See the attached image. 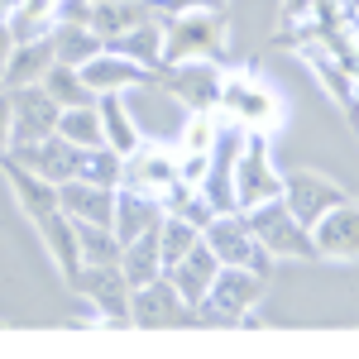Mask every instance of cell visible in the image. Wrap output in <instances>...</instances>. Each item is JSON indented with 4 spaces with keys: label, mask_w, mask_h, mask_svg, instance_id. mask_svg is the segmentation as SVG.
Listing matches in <instances>:
<instances>
[{
    "label": "cell",
    "mask_w": 359,
    "mask_h": 359,
    "mask_svg": "<svg viewBox=\"0 0 359 359\" xmlns=\"http://www.w3.org/2000/svg\"><path fill=\"white\" fill-rule=\"evenodd\" d=\"M216 111H221L225 120H235V125H245L249 135H273L278 125H283V96H278L259 72L235 67V72H221Z\"/></svg>",
    "instance_id": "obj_1"
},
{
    "label": "cell",
    "mask_w": 359,
    "mask_h": 359,
    "mask_svg": "<svg viewBox=\"0 0 359 359\" xmlns=\"http://www.w3.org/2000/svg\"><path fill=\"white\" fill-rule=\"evenodd\" d=\"M221 48H225L221 10H177V15H163V62H211V57H221Z\"/></svg>",
    "instance_id": "obj_2"
},
{
    "label": "cell",
    "mask_w": 359,
    "mask_h": 359,
    "mask_svg": "<svg viewBox=\"0 0 359 359\" xmlns=\"http://www.w3.org/2000/svg\"><path fill=\"white\" fill-rule=\"evenodd\" d=\"M264 302V273L221 264V273L211 283V292L196 302V321H216V326H240L254 316V306Z\"/></svg>",
    "instance_id": "obj_3"
},
{
    "label": "cell",
    "mask_w": 359,
    "mask_h": 359,
    "mask_svg": "<svg viewBox=\"0 0 359 359\" xmlns=\"http://www.w3.org/2000/svg\"><path fill=\"white\" fill-rule=\"evenodd\" d=\"M240 216H245L249 235L259 240V249H264L269 259H316V249H311V230L287 211L283 196L264 201V206H249V211H240Z\"/></svg>",
    "instance_id": "obj_4"
},
{
    "label": "cell",
    "mask_w": 359,
    "mask_h": 359,
    "mask_svg": "<svg viewBox=\"0 0 359 359\" xmlns=\"http://www.w3.org/2000/svg\"><path fill=\"white\" fill-rule=\"evenodd\" d=\"M120 96H125V106H130V115H135L139 139H154V144H177L182 120H187V106H182V101H177L163 82H154V72H149L144 82H135L130 91H120Z\"/></svg>",
    "instance_id": "obj_5"
},
{
    "label": "cell",
    "mask_w": 359,
    "mask_h": 359,
    "mask_svg": "<svg viewBox=\"0 0 359 359\" xmlns=\"http://www.w3.org/2000/svg\"><path fill=\"white\" fill-rule=\"evenodd\" d=\"M192 321H196V306L163 273L130 287V326L135 331H177V326H192Z\"/></svg>",
    "instance_id": "obj_6"
},
{
    "label": "cell",
    "mask_w": 359,
    "mask_h": 359,
    "mask_svg": "<svg viewBox=\"0 0 359 359\" xmlns=\"http://www.w3.org/2000/svg\"><path fill=\"white\" fill-rule=\"evenodd\" d=\"M230 177H235V201H240V211L283 196V172H278V163H273V154H269V139H264V135H249L245 139V149L230 158Z\"/></svg>",
    "instance_id": "obj_7"
},
{
    "label": "cell",
    "mask_w": 359,
    "mask_h": 359,
    "mask_svg": "<svg viewBox=\"0 0 359 359\" xmlns=\"http://www.w3.org/2000/svg\"><path fill=\"white\" fill-rule=\"evenodd\" d=\"M120 187H135V192L163 201L177 187V149L172 144H154V139H139L135 149L120 158Z\"/></svg>",
    "instance_id": "obj_8"
},
{
    "label": "cell",
    "mask_w": 359,
    "mask_h": 359,
    "mask_svg": "<svg viewBox=\"0 0 359 359\" xmlns=\"http://www.w3.org/2000/svg\"><path fill=\"white\" fill-rule=\"evenodd\" d=\"M57 106L53 96L43 91V86H10V154H20V149H34L39 139L57 135Z\"/></svg>",
    "instance_id": "obj_9"
},
{
    "label": "cell",
    "mask_w": 359,
    "mask_h": 359,
    "mask_svg": "<svg viewBox=\"0 0 359 359\" xmlns=\"http://www.w3.org/2000/svg\"><path fill=\"white\" fill-rule=\"evenodd\" d=\"M72 287L91 302L101 326H130V278L120 273V264H82Z\"/></svg>",
    "instance_id": "obj_10"
},
{
    "label": "cell",
    "mask_w": 359,
    "mask_h": 359,
    "mask_svg": "<svg viewBox=\"0 0 359 359\" xmlns=\"http://www.w3.org/2000/svg\"><path fill=\"white\" fill-rule=\"evenodd\" d=\"M206 249L221 259V264H235V269H254V273H269V254L259 249V240L249 235V225L240 211L230 216H211V225L201 230Z\"/></svg>",
    "instance_id": "obj_11"
},
{
    "label": "cell",
    "mask_w": 359,
    "mask_h": 359,
    "mask_svg": "<svg viewBox=\"0 0 359 359\" xmlns=\"http://www.w3.org/2000/svg\"><path fill=\"white\" fill-rule=\"evenodd\" d=\"M311 249L316 259H331V264H359V201L345 196L311 225Z\"/></svg>",
    "instance_id": "obj_12"
},
{
    "label": "cell",
    "mask_w": 359,
    "mask_h": 359,
    "mask_svg": "<svg viewBox=\"0 0 359 359\" xmlns=\"http://www.w3.org/2000/svg\"><path fill=\"white\" fill-rule=\"evenodd\" d=\"M283 201H287V211H292V216L311 230V225L321 221L331 206H340V201H345V192L335 187L326 172L297 168V172H283Z\"/></svg>",
    "instance_id": "obj_13"
},
{
    "label": "cell",
    "mask_w": 359,
    "mask_h": 359,
    "mask_svg": "<svg viewBox=\"0 0 359 359\" xmlns=\"http://www.w3.org/2000/svg\"><path fill=\"white\" fill-rule=\"evenodd\" d=\"M57 211L77 225H111L115 230V187L72 177V182L57 187Z\"/></svg>",
    "instance_id": "obj_14"
},
{
    "label": "cell",
    "mask_w": 359,
    "mask_h": 359,
    "mask_svg": "<svg viewBox=\"0 0 359 359\" xmlns=\"http://www.w3.org/2000/svg\"><path fill=\"white\" fill-rule=\"evenodd\" d=\"M163 86L187 106V111H216L221 72H216L211 62H163Z\"/></svg>",
    "instance_id": "obj_15"
},
{
    "label": "cell",
    "mask_w": 359,
    "mask_h": 359,
    "mask_svg": "<svg viewBox=\"0 0 359 359\" xmlns=\"http://www.w3.org/2000/svg\"><path fill=\"white\" fill-rule=\"evenodd\" d=\"M15 158H20L25 168H34L43 182L62 187V182L77 177V168H82V149H77L72 139H62V135H48V139H39L34 149H20Z\"/></svg>",
    "instance_id": "obj_16"
},
{
    "label": "cell",
    "mask_w": 359,
    "mask_h": 359,
    "mask_svg": "<svg viewBox=\"0 0 359 359\" xmlns=\"http://www.w3.org/2000/svg\"><path fill=\"white\" fill-rule=\"evenodd\" d=\"M216 273H221V259L206 249V240H201L196 249H187L177 264H168V269H163V278H168V283H172V287H177V292H182V297H187L192 306L201 302L206 292H211Z\"/></svg>",
    "instance_id": "obj_17"
},
{
    "label": "cell",
    "mask_w": 359,
    "mask_h": 359,
    "mask_svg": "<svg viewBox=\"0 0 359 359\" xmlns=\"http://www.w3.org/2000/svg\"><path fill=\"white\" fill-rule=\"evenodd\" d=\"M77 72H82V82H86V91H91V96H106V91H130L135 82H144V77H149V67H139V62L111 53V48H101L96 57H86Z\"/></svg>",
    "instance_id": "obj_18"
},
{
    "label": "cell",
    "mask_w": 359,
    "mask_h": 359,
    "mask_svg": "<svg viewBox=\"0 0 359 359\" xmlns=\"http://www.w3.org/2000/svg\"><path fill=\"white\" fill-rule=\"evenodd\" d=\"M163 216H168V206L158 196H144V192H135V187H115V235H120V245L135 240V235L158 230Z\"/></svg>",
    "instance_id": "obj_19"
},
{
    "label": "cell",
    "mask_w": 359,
    "mask_h": 359,
    "mask_svg": "<svg viewBox=\"0 0 359 359\" xmlns=\"http://www.w3.org/2000/svg\"><path fill=\"white\" fill-rule=\"evenodd\" d=\"M0 163H5V172H10V187H15V196H20L25 216H29L34 225L48 221V216L57 211V187H53V182H43L34 168H25L20 158H15V154H5Z\"/></svg>",
    "instance_id": "obj_20"
},
{
    "label": "cell",
    "mask_w": 359,
    "mask_h": 359,
    "mask_svg": "<svg viewBox=\"0 0 359 359\" xmlns=\"http://www.w3.org/2000/svg\"><path fill=\"white\" fill-rule=\"evenodd\" d=\"M144 20H154V0H91L86 5V25L96 29L101 43L125 34V29L144 25Z\"/></svg>",
    "instance_id": "obj_21"
},
{
    "label": "cell",
    "mask_w": 359,
    "mask_h": 359,
    "mask_svg": "<svg viewBox=\"0 0 359 359\" xmlns=\"http://www.w3.org/2000/svg\"><path fill=\"white\" fill-rule=\"evenodd\" d=\"M106 48L154 72V67L163 62V15H154V20H144V25L125 29V34H115V39H106Z\"/></svg>",
    "instance_id": "obj_22"
},
{
    "label": "cell",
    "mask_w": 359,
    "mask_h": 359,
    "mask_svg": "<svg viewBox=\"0 0 359 359\" xmlns=\"http://www.w3.org/2000/svg\"><path fill=\"white\" fill-rule=\"evenodd\" d=\"M57 62L53 53V34L48 39H29V43H15V53H10V62H5V91L10 86H34V82H43V72Z\"/></svg>",
    "instance_id": "obj_23"
},
{
    "label": "cell",
    "mask_w": 359,
    "mask_h": 359,
    "mask_svg": "<svg viewBox=\"0 0 359 359\" xmlns=\"http://www.w3.org/2000/svg\"><path fill=\"white\" fill-rule=\"evenodd\" d=\"M39 240L48 245V254H53V264H57V273L67 278H77V269H82V254H77V230H72V221L62 216V211H53L48 221H39Z\"/></svg>",
    "instance_id": "obj_24"
},
{
    "label": "cell",
    "mask_w": 359,
    "mask_h": 359,
    "mask_svg": "<svg viewBox=\"0 0 359 359\" xmlns=\"http://www.w3.org/2000/svg\"><path fill=\"white\" fill-rule=\"evenodd\" d=\"M96 111H101V130H106V144H111L115 154L125 158L130 149L139 144V125L130 106H125V96L120 91H106V96H96Z\"/></svg>",
    "instance_id": "obj_25"
},
{
    "label": "cell",
    "mask_w": 359,
    "mask_h": 359,
    "mask_svg": "<svg viewBox=\"0 0 359 359\" xmlns=\"http://www.w3.org/2000/svg\"><path fill=\"white\" fill-rule=\"evenodd\" d=\"M62 20V0H20L15 15H10V34L15 43H29V39H48Z\"/></svg>",
    "instance_id": "obj_26"
},
{
    "label": "cell",
    "mask_w": 359,
    "mask_h": 359,
    "mask_svg": "<svg viewBox=\"0 0 359 359\" xmlns=\"http://www.w3.org/2000/svg\"><path fill=\"white\" fill-rule=\"evenodd\" d=\"M120 273L130 278V287H139V283H149V278L163 273V259H158V230L135 235V240L120 245Z\"/></svg>",
    "instance_id": "obj_27"
},
{
    "label": "cell",
    "mask_w": 359,
    "mask_h": 359,
    "mask_svg": "<svg viewBox=\"0 0 359 359\" xmlns=\"http://www.w3.org/2000/svg\"><path fill=\"white\" fill-rule=\"evenodd\" d=\"M106 48L101 39H96V29L86 25V20H62V25L53 29V53L57 62H67V67H82L86 57H96Z\"/></svg>",
    "instance_id": "obj_28"
},
{
    "label": "cell",
    "mask_w": 359,
    "mask_h": 359,
    "mask_svg": "<svg viewBox=\"0 0 359 359\" xmlns=\"http://www.w3.org/2000/svg\"><path fill=\"white\" fill-rule=\"evenodd\" d=\"M57 135L72 139L77 149H96V144H106V130H101V111H96V101H86V106H67V111L57 115Z\"/></svg>",
    "instance_id": "obj_29"
},
{
    "label": "cell",
    "mask_w": 359,
    "mask_h": 359,
    "mask_svg": "<svg viewBox=\"0 0 359 359\" xmlns=\"http://www.w3.org/2000/svg\"><path fill=\"white\" fill-rule=\"evenodd\" d=\"M196 245H201V230H196L187 216H172V211H168L163 225H158V259H163V269L177 264V259H182L187 249H196Z\"/></svg>",
    "instance_id": "obj_30"
},
{
    "label": "cell",
    "mask_w": 359,
    "mask_h": 359,
    "mask_svg": "<svg viewBox=\"0 0 359 359\" xmlns=\"http://www.w3.org/2000/svg\"><path fill=\"white\" fill-rule=\"evenodd\" d=\"M39 86H43L48 96H53L62 111H67V106H86V101H96V96L86 91L82 72H77V67H67V62H53V67L43 72V82H39Z\"/></svg>",
    "instance_id": "obj_31"
},
{
    "label": "cell",
    "mask_w": 359,
    "mask_h": 359,
    "mask_svg": "<svg viewBox=\"0 0 359 359\" xmlns=\"http://www.w3.org/2000/svg\"><path fill=\"white\" fill-rule=\"evenodd\" d=\"M77 254H82V264H120V235H115L111 225H77Z\"/></svg>",
    "instance_id": "obj_32"
},
{
    "label": "cell",
    "mask_w": 359,
    "mask_h": 359,
    "mask_svg": "<svg viewBox=\"0 0 359 359\" xmlns=\"http://www.w3.org/2000/svg\"><path fill=\"white\" fill-rule=\"evenodd\" d=\"M216 135H221V111H187L182 135L172 149H192V154H216Z\"/></svg>",
    "instance_id": "obj_33"
},
{
    "label": "cell",
    "mask_w": 359,
    "mask_h": 359,
    "mask_svg": "<svg viewBox=\"0 0 359 359\" xmlns=\"http://www.w3.org/2000/svg\"><path fill=\"white\" fill-rule=\"evenodd\" d=\"M196 192H201V201H206L216 216L240 211V201H235V177H230V163H225V158H216V163H211V172L201 177V187H196Z\"/></svg>",
    "instance_id": "obj_34"
},
{
    "label": "cell",
    "mask_w": 359,
    "mask_h": 359,
    "mask_svg": "<svg viewBox=\"0 0 359 359\" xmlns=\"http://www.w3.org/2000/svg\"><path fill=\"white\" fill-rule=\"evenodd\" d=\"M77 177L86 182H106V187H120V154L111 144H96V149H82V168Z\"/></svg>",
    "instance_id": "obj_35"
},
{
    "label": "cell",
    "mask_w": 359,
    "mask_h": 359,
    "mask_svg": "<svg viewBox=\"0 0 359 359\" xmlns=\"http://www.w3.org/2000/svg\"><path fill=\"white\" fill-rule=\"evenodd\" d=\"M216 154H192V149H177V187H201V177L211 172Z\"/></svg>",
    "instance_id": "obj_36"
},
{
    "label": "cell",
    "mask_w": 359,
    "mask_h": 359,
    "mask_svg": "<svg viewBox=\"0 0 359 359\" xmlns=\"http://www.w3.org/2000/svg\"><path fill=\"white\" fill-rule=\"evenodd\" d=\"M10 154V91L0 86V158Z\"/></svg>",
    "instance_id": "obj_37"
},
{
    "label": "cell",
    "mask_w": 359,
    "mask_h": 359,
    "mask_svg": "<svg viewBox=\"0 0 359 359\" xmlns=\"http://www.w3.org/2000/svg\"><path fill=\"white\" fill-rule=\"evenodd\" d=\"M163 15H177V10H221V0H158Z\"/></svg>",
    "instance_id": "obj_38"
},
{
    "label": "cell",
    "mask_w": 359,
    "mask_h": 359,
    "mask_svg": "<svg viewBox=\"0 0 359 359\" xmlns=\"http://www.w3.org/2000/svg\"><path fill=\"white\" fill-rule=\"evenodd\" d=\"M15 53V34H10V20H0V82H5V62Z\"/></svg>",
    "instance_id": "obj_39"
},
{
    "label": "cell",
    "mask_w": 359,
    "mask_h": 359,
    "mask_svg": "<svg viewBox=\"0 0 359 359\" xmlns=\"http://www.w3.org/2000/svg\"><path fill=\"white\" fill-rule=\"evenodd\" d=\"M321 0H283V20H302V15H311Z\"/></svg>",
    "instance_id": "obj_40"
},
{
    "label": "cell",
    "mask_w": 359,
    "mask_h": 359,
    "mask_svg": "<svg viewBox=\"0 0 359 359\" xmlns=\"http://www.w3.org/2000/svg\"><path fill=\"white\" fill-rule=\"evenodd\" d=\"M326 5H335V10H340V20H350V25H355V10H359V0H326Z\"/></svg>",
    "instance_id": "obj_41"
},
{
    "label": "cell",
    "mask_w": 359,
    "mask_h": 359,
    "mask_svg": "<svg viewBox=\"0 0 359 359\" xmlns=\"http://www.w3.org/2000/svg\"><path fill=\"white\" fill-rule=\"evenodd\" d=\"M355 25H359V10H355Z\"/></svg>",
    "instance_id": "obj_42"
},
{
    "label": "cell",
    "mask_w": 359,
    "mask_h": 359,
    "mask_svg": "<svg viewBox=\"0 0 359 359\" xmlns=\"http://www.w3.org/2000/svg\"><path fill=\"white\" fill-rule=\"evenodd\" d=\"M154 5H158V0H154Z\"/></svg>",
    "instance_id": "obj_43"
}]
</instances>
